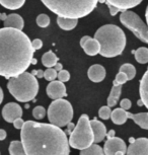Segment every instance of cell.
<instances>
[{
	"label": "cell",
	"mask_w": 148,
	"mask_h": 155,
	"mask_svg": "<svg viewBox=\"0 0 148 155\" xmlns=\"http://www.w3.org/2000/svg\"><path fill=\"white\" fill-rule=\"evenodd\" d=\"M127 155H148V139L138 138L134 140L126 150Z\"/></svg>",
	"instance_id": "11"
},
{
	"label": "cell",
	"mask_w": 148,
	"mask_h": 155,
	"mask_svg": "<svg viewBox=\"0 0 148 155\" xmlns=\"http://www.w3.org/2000/svg\"><path fill=\"white\" fill-rule=\"evenodd\" d=\"M120 104H121V109H123L124 110H128L131 109V107H132V102L128 98L122 99Z\"/></svg>",
	"instance_id": "35"
},
{
	"label": "cell",
	"mask_w": 148,
	"mask_h": 155,
	"mask_svg": "<svg viewBox=\"0 0 148 155\" xmlns=\"http://www.w3.org/2000/svg\"><path fill=\"white\" fill-rule=\"evenodd\" d=\"M139 93H140V101L143 106L148 107V73L145 72L142 79L140 80V87H139Z\"/></svg>",
	"instance_id": "18"
},
{
	"label": "cell",
	"mask_w": 148,
	"mask_h": 155,
	"mask_svg": "<svg viewBox=\"0 0 148 155\" xmlns=\"http://www.w3.org/2000/svg\"><path fill=\"white\" fill-rule=\"evenodd\" d=\"M143 0H104L107 4L112 5L113 7L117 8L118 10L124 11L129 10L133 7L139 5Z\"/></svg>",
	"instance_id": "15"
},
{
	"label": "cell",
	"mask_w": 148,
	"mask_h": 155,
	"mask_svg": "<svg viewBox=\"0 0 148 155\" xmlns=\"http://www.w3.org/2000/svg\"><path fill=\"white\" fill-rule=\"evenodd\" d=\"M89 123H90L92 134H94V143L101 142L107 135L106 126L97 119L91 120V121H89Z\"/></svg>",
	"instance_id": "14"
},
{
	"label": "cell",
	"mask_w": 148,
	"mask_h": 155,
	"mask_svg": "<svg viewBox=\"0 0 148 155\" xmlns=\"http://www.w3.org/2000/svg\"><path fill=\"white\" fill-rule=\"evenodd\" d=\"M80 155H104L103 148L97 144H91L89 147L80 151Z\"/></svg>",
	"instance_id": "28"
},
{
	"label": "cell",
	"mask_w": 148,
	"mask_h": 155,
	"mask_svg": "<svg viewBox=\"0 0 148 155\" xmlns=\"http://www.w3.org/2000/svg\"><path fill=\"white\" fill-rule=\"evenodd\" d=\"M100 44L101 56L113 58L123 53L126 47V36L121 28L115 25H104L97 31L94 38Z\"/></svg>",
	"instance_id": "3"
},
{
	"label": "cell",
	"mask_w": 148,
	"mask_h": 155,
	"mask_svg": "<svg viewBox=\"0 0 148 155\" xmlns=\"http://www.w3.org/2000/svg\"><path fill=\"white\" fill-rule=\"evenodd\" d=\"M3 119L8 123H13L16 119L22 117V109L16 102H8L2 109Z\"/></svg>",
	"instance_id": "10"
},
{
	"label": "cell",
	"mask_w": 148,
	"mask_h": 155,
	"mask_svg": "<svg viewBox=\"0 0 148 155\" xmlns=\"http://www.w3.org/2000/svg\"><path fill=\"white\" fill-rule=\"evenodd\" d=\"M46 116V110L44 109V107L38 106L34 109L33 110V117L37 120L43 119Z\"/></svg>",
	"instance_id": "30"
},
{
	"label": "cell",
	"mask_w": 148,
	"mask_h": 155,
	"mask_svg": "<svg viewBox=\"0 0 148 155\" xmlns=\"http://www.w3.org/2000/svg\"><path fill=\"white\" fill-rule=\"evenodd\" d=\"M103 150L104 155H125L127 146L123 139L119 137H113L107 140Z\"/></svg>",
	"instance_id": "9"
},
{
	"label": "cell",
	"mask_w": 148,
	"mask_h": 155,
	"mask_svg": "<svg viewBox=\"0 0 148 155\" xmlns=\"http://www.w3.org/2000/svg\"><path fill=\"white\" fill-rule=\"evenodd\" d=\"M37 25L40 28H47L50 25V17L47 14H40L37 17Z\"/></svg>",
	"instance_id": "29"
},
{
	"label": "cell",
	"mask_w": 148,
	"mask_h": 155,
	"mask_svg": "<svg viewBox=\"0 0 148 155\" xmlns=\"http://www.w3.org/2000/svg\"><path fill=\"white\" fill-rule=\"evenodd\" d=\"M89 121L90 120L87 115H81L77 125L70 133L68 140L69 146L78 150H83L94 144V134Z\"/></svg>",
	"instance_id": "6"
},
{
	"label": "cell",
	"mask_w": 148,
	"mask_h": 155,
	"mask_svg": "<svg viewBox=\"0 0 148 155\" xmlns=\"http://www.w3.org/2000/svg\"><path fill=\"white\" fill-rule=\"evenodd\" d=\"M120 21L124 27L131 31L139 40H141L143 43L148 42L147 25L137 13L133 12L131 10L122 11L120 15Z\"/></svg>",
	"instance_id": "8"
},
{
	"label": "cell",
	"mask_w": 148,
	"mask_h": 155,
	"mask_svg": "<svg viewBox=\"0 0 148 155\" xmlns=\"http://www.w3.org/2000/svg\"><path fill=\"white\" fill-rule=\"evenodd\" d=\"M111 119L114 124L116 125H123L128 120L127 118V110H124L123 109H116L112 110L111 113Z\"/></svg>",
	"instance_id": "21"
},
{
	"label": "cell",
	"mask_w": 148,
	"mask_h": 155,
	"mask_svg": "<svg viewBox=\"0 0 148 155\" xmlns=\"http://www.w3.org/2000/svg\"><path fill=\"white\" fill-rule=\"evenodd\" d=\"M6 14H5V13H0V19H2V20H3V21H4V20H5V18H6Z\"/></svg>",
	"instance_id": "45"
},
{
	"label": "cell",
	"mask_w": 148,
	"mask_h": 155,
	"mask_svg": "<svg viewBox=\"0 0 148 155\" xmlns=\"http://www.w3.org/2000/svg\"><path fill=\"white\" fill-rule=\"evenodd\" d=\"M132 53L135 55V59L138 63L146 64L148 62V49L146 47H141L136 51H132Z\"/></svg>",
	"instance_id": "24"
},
{
	"label": "cell",
	"mask_w": 148,
	"mask_h": 155,
	"mask_svg": "<svg viewBox=\"0 0 148 155\" xmlns=\"http://www.w3.org/2000/svg\"><path fill=\"white\" fill-rule=\"evenodd\" d=\"M7 134L6 131L3 130V129H0V141H3L4 139H6Z\"/></svg>",
	"instance_id": "39"
},
{
	"label": "cell",
	"mask_w": 148,
	"mask_h": 155,
	"mask_svg": "<svg viewBox=\"0 0 148 155\" xmlns=\"http://www.w3.org/2000/svg\"><path fill=\"white\" fill-rule=\"evenodd\" d=\"M57 23L60 27V28L64 31H71L76 27L78 23V19H71V18H65V17H57Z\"/></svg>",
	"instance_id": "22"
},
{
	"label": "cell",
	"mask_w": 148,
	"mask_h": 155,
	"mask_svg": "<svg viewBox=\"0 0 148 155\" xmlns=\"http://www.w3.org/2000/svg\"><path fill=\"white\" fill-rule=\"evenodd\" d=\"M34 53L30 38L24 31L0 28V76L10 79L25 72Z\"/></svg>",
	"instance_id": "2"
},
{
	"label": "cell",
	"mask_w": 148,
	"mask_h": 155,
	"mask_svg": "<svg viewBox=\"0 0 148 155\" xmlns=\"http://www.w3.org/2000/svg\"><path fill=\"white\" fill-rule=\"evenodd\" d=\"M128 81V79H127L126 75L124 74V73L122 72H119L117 75H116V78L114 80V82H116L117 84H120V85H123V84H125Z\"/></svg>",
	"instance_id": "34"
},
{
	"label": "cell",
	"mask_w": 148,
	"mask_h": 155,
	"mask_svg": "<svg viewBox=\"0 0 148 155\" xmlns=\"http://www.w3.org/2000/svg\"><path fill=\"white\" fill-rule=\"evenodd\" d=\"M87 75L92 82H101L106 78V69L100 64H94L89 67Z\"/></svg>",
	"instance_id": "16"
},
{
	"label": "cell",
	"mask_w": 148,
	"mask_h": 155,
	"mask_svg": "<svg viewBox=\"0 0 148 155\" xmlns=\"http://www.w3.org/2000/svg\"><path fill=\"white\" fill-rule=\"evenodd\" d=\"M121 92H122V85L114 82V85H113L111 93H110V95L108 97V107H113L117 104V102L119 101V99H120Z\"/></svg>",
	"instance_id": "20"
},
{
	"label": "cell",
	"mask_w": 148,
	"mask_h": 155,
	"mask_svg": "<svg viewBox=\"0 0 148 155\" xmlns=\"http://www.w3.org/2000/svg\"><path fill=\"white\" fill-rule=\"evenodd\" d=\"M44 77L48 81H54L57 78V71H55L53 68H48L44 71Z\"/></svg>",
	"instance_id": "32"
},
{
	"label": "cell",
	"mask_w": 148,
	"mask_h": 155,
	"mask_svg": "<svg viewBox=\"0 0 148 155\" xmlns=\"http://www.w3.org/2000/svg\"><path fill=\"white\" fill-rule=\"evenodd\" d=\"M31 75H34L35 77H38V78H43L44 77V70H33V72L31 73Z\"/></svg>",
	"instance_id": "38"
},
{
	"label": "cell",
	"mask_w": 148,
	"mask_h": 155,
	"mask_svg": "<svg viewBox=\"0 0 148 155\" xmlns=\"http://www.w3.org/2000/svg\"><path fill=\"white\" fill-rule=\"evenodd\" d=\"M48 9L60 17L78 19L91 13L98 0H41Z\"/></svg>",
	"instance_id": "4"
},
{
	"label": "cell",
	"mask_w": 148,
	"mask_h": 155,
	"mask_svg": "<svg viewBox=\"0 0 148 155\" xmlns=\"http://www.w3.org/2000/svg\"><path fill=\"white\" fill-rule=\"evenodd\" d=\"M107 5H108V7H109V9H110V12H111L112 15H116V14H117L119 11H120V10H118L117 8L113 7L112 5H109V4H107Z\"/></svg>",
	"instance_id": "40"
},
{
	"label": "cell",
	"mask_w": 148,
	"mask_h": 155,
	"mask_svg": "<svg viewBox=\"0 0 148 155\" xmlns=\"http://www.w3.org/2000/svg\"><path fill=\"white\" fill-rule=\"evenodd\" d=\"M75 127V125L73 124V123H69V124L67 125V133H71L72 131H73V129Z\"/></svg>",
	"instance_id": "42"
},
{
	"label": "cell",
	"mask_w": 148,
	"mask_h": 155,
	"mask_svg": "<svg viewBox=\"0 0 148 155\" xmlns=\"http://www.w3.org/2000/svg\"><path fill=\"white\" fill-rule=\"evenodd\" d=\"M80 46L88 56H95L100 53V44L94 38L84 36L80 40Z\"/></svg>",
	"instance_id": "13"
},
{
	"label": "cell",
	"mask_w": 148,
	"mask_h": 155,
	"mask_svg": "<svg viewBox=\"0 0 148 155\" xmlns=\"http://www.w3.org/2000/svg\"><path fill=\"white\" fill-rule=\"evenodd\" d=\"M127 118L133 120L139 127L146 130L148 129V114L140 113V114H131L127 112Z\"/></svg>",
	"instance_id": "19"
},
{
	"label": "cell",
	"mask_w": 148,
	"mask_h": 155,
	"mask_svg": "<svg viewBox=\"0 0 148 155\" xmlns=\"http://www.w3.org/2000/svg\"><path fill=\"white\" fill-rule=\"evenodd\" d=\"M134 140H135V139H133V138H130V142H131V143H133V142H134Z\"/></svg>",
	"instance_id": "48"
},
{
	"label": "cell",
	"mask_w": 148,
	"mask_h": 155,
	"mask_svg": "<svg viewBox=\"0 0 148 155\" xmlns=\"http://www.w3.org/2000/svg\"><path fill=\"white\" fill-rule=\"evenodd\" d=\"M37 59H35V58H33V59H31V64H37Z\"/></svg>",
	"instance_id": "46"
},
{
	"label": "cell",
	"mask_w": 148,
	"mask_h": 155,
	"mask_svg": "<svg viewBox=\"0 0 148 155\" xmlns=\"http://www.w3.org/2000/svg\"><path fill=\"white\" fill-rule=\"evenodd\" d=\"M73 107L66 99H57L49 106L48 119L52 125L56 127H65L72 121Z\"/></svg>",
	"instance_id": "7"
},
{
	"label": "cell",
	"mask_w": 148,
	"mask_h": 155,
	"mask_svg": "<svg viewBox=\"0 0 148 155\" xmlns=\"http://www.w3.org/2000/svg\"><path fill=\"white\" fill-rule=\"evenodd\" d=\"M9 154L10 155H25L24 146H22L20 141H12L9 145Z\"/></svg>",
	"instance_id": "27"
},
{
	"label": "cell",
	"mask_w": 148,
	"mask_h": 155,
	"mask_svg": "<svg viewBox=\"0 0 148 155\" xmlns=\"http://www.w3.org/2000/svg\"><path fill=\"white\" fill-rule=\"evenodd\" d=\"M31 45L33 47L34 51H36V50H40L41 48L43 47V42L42 40L40 39H35L34 41H31Z\"/></svg>",
	"instance_id": "36"
},
{
	"label": "cell",
	"mask_w": 148,
	"mask_h": 155,
	"mask_svg": "<svg viewBox=\"0 0 148 155\" xmlns=\"http://www.w3.org/2000/svg\"><path fill=\"white\" fill-rule=\"evenodd\" d=\"M3 97H4V93H3V90L0 87V104H1L2 101H3Z\"/></svg>",
	"instance_id": "44"
},
{
	"label": "cell",
	"mask_w": 148,
	"mask_h": 155,
	"mask_svg": "<svg viewBox=\"0 0 148 155\" xmlns=\"http://www.w3.org/2000/svg\"><path fill=\"white\" fill-rule=\"evenodd\" d=\"M25 0H0V4L10 10L18 9L25 4Z\"/></svg>",
	"instance_id": "25"
},
{
	"label": "cell",
	"mask_w": 148,
	"mask_h": 155,
	"mask_svg": "<svg viewBox=\"0 0 148 155\" xmlns=\"http://www.w3.org/2000/svg\"><path fill=\"white\" fill-rule=\"evenodd\" d=\"M137 104H138V106H139V107H141V106H143V104H142V101H140V99H139V101H137Z\"/></svg>",
	"instance_id": "47"
},
{
	"label": "cell",
	"mask_w": 148,
	"mask_h": 155,
	"mask_svg": "<svg viewBox=\"0 0 148 155\" xmlns=\"http://www.w3.org/2000/svg\"><path fill=\"white\" fill-rule=\"evenodd\" d=\"M57 78L58 81L64 83L66 81H69V79H70V74H69L67 70H61V71L57 72Z\"/></svg>",
	"instance_id": "33"
},
{
	"label": "cell",
	"mask_w": 148,
	"mask_h": 155,
	"mask_svg": "<svg viewBox=\"0 0 148 155\" xmlns=\"http://www.w3.org/2000/svg\"><path fill=\"white\" fill-rule=\"evenodd\" d=\"M120 72L124 73L128 80H132L136 76V68L130 63L123 64V65L120 67Z\"/></svg>",
	"instance_id": "26"
},
{
	"label": "cell",
	"mask_w": 148,
	"mask_h": 155,
	"mask_svg": "<svg viewBox=\"0 0 148 155\" xmlns=\"http://www.w3.org/2000/svg\"><path fill=\"white\" fill-rule=\"evenodd\" d=\"M25 124V121L22 120L21 118H19V119H16L15 121H13V126H14V128L15 129H21L22 128V126H24Z\"/></svg>",
	"instance_id": "37"
},
{
	"label": "cell",
	"mask_w": 148,
	"mask_h": 155,
	"mask_svg": "<svg viewBox=\"0 0 148 155\" xmlns=\"http://www.w3.org/2000/svg\"><path fill=\"white\" fill-rule=\"evenodd\" d=\"M20 139L25 155H69L70 146L64 131L52 124L25 122Z\"/></svg>",
	"instance_id": "1"
},
{
	"label": "cell",
	"mask_w": 148,
	"mask_h": 155,
	"mask_svg": "<svg viewBox=\"0 0 148 155\" xmlns=\"http://www.w3.org/2000/svg\"><path fill=\"white\" fill-rule=\"evenodd\" d=\"M106 137H108V139H111V138H113V137H115V131L114 130H111L109 133H107Z\"/></svg>",
	"instance_id": "43"
},
{
	"label": "cell",
	"mask_w": 148,
	"mask_h": 155,
	"mask_svg": "<svg viewBox=\"0 0 148 155\" xmlns=\"http://www.w3.org/2000/svg\"><path fill=\"white\" fill-rule=\"evenodd\" d=\"M53 69L55 70V71L59 72V71H61V70H63V66H62V64H61V63L57 62L56 64H55V66H54Z\"/></svg>",
	"instance_id": "41"
},
{
	"label": "cell",
	"mask_w": 148,
	"mask_h": 155,
	"mask_svg": "<svg viewBox=\"0 0 148 155\" xmlns=\"http://www.w3.org/2000/svg\"><path fill=\"white\" fill-rule=\"evenodd\" d=\"M58 62V57L55 55L52 51H48L45 53L42 57V63L43 65L47 68H52L55 66V64Z\"/></svg>",
	"instance_id": "23"
},
{
	"label": "cell",
	"mask_w": 148,
	"mask_h": 155,
	"mask_svg": "<svg viewBox=\"0 0 148 155\" xmlns=\"http://www.w3.org/2000/svg\"><path fill=\"white\" fill-rule=\"evenodd\" d=\"M111 113H112L111 107H109L108 106H104L101 107L100 110H98V116L104 120H108L111 118Z\"/></svg>",
	"instance_id": "31"
},
{
	"label": "cell",
	"mask_w": 148,
	"mask_h": 155,
	"mask_svg": "<svg viewBox=\"0 0 148 155\" xmlns=\"http://www.w3.org/2000/svg\"><path fill=\"white\" fill-rule=\"evenodd\" d=\"M47 94L53 101L61 99L66 96V86L60 81H51L47 86Z\"/></svg>",
	"instance_id": "12"
},
{
	"label": "cell",
	"mask_w": 148,
	"mask_h": 155,
	"mask_svg": "<svg viewBox=\"0 0 148 155\" xmlns=\"http://www.w3.org/2000/svg\"><path fill=\"white\" fill-rule=\"evenodd\" d=\"M25 21L24 18L17 13H11L6 16L4 20V28H14V30L21 31L24 28Z\"/></svg>",
	"instance_id": "17"
},
{
	"label": "cell",
	"mask_w": 148,
	"mask_h": 155,
	"mask_svg": "<svg viewBox=\"0 0 148 155\" xmlns=\"http://www.w3.org/2000/svg\"><path fill=\"white\" fill-rule=\"evenodd\" d=\"M7 88L14 98L20 102L34 101L39 92V82L34 75L28 72L12 77L8 80Z\"/></svg>",
	"instance_id": "5"
}]
</instances>
